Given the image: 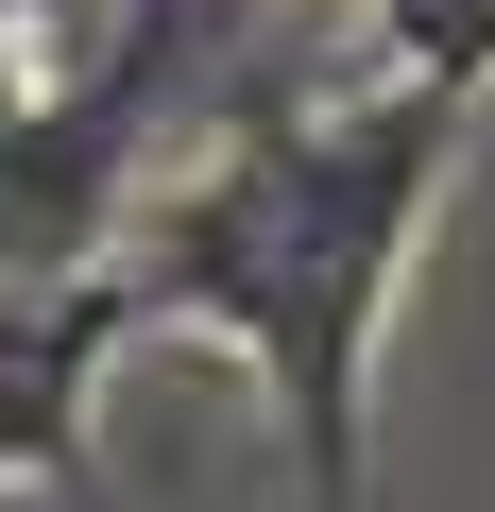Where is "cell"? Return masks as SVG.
Returning a JSON list of instances; mask_svg holds the SVG:
<instances>
[{"label": "cell", "mask_w": 495, "mask_h": 512, "mask_svg": "<svg viewBox=\"0 0 495 512\" xmlns=\"http://www.w3.org/2000/svg\"><path fill=\"white\" fill-rule=\"evenodd\" d=\"M495 86H444V69H359V86H308L274 120H222L205 154H171L103 274L137 308V342H222L239 376L274 393V444L308 478V512H359L376 495V359H393V291L427 256V205L461 171Z\"/></svg>", "instance_id": "cell-1"}]
</instances>
